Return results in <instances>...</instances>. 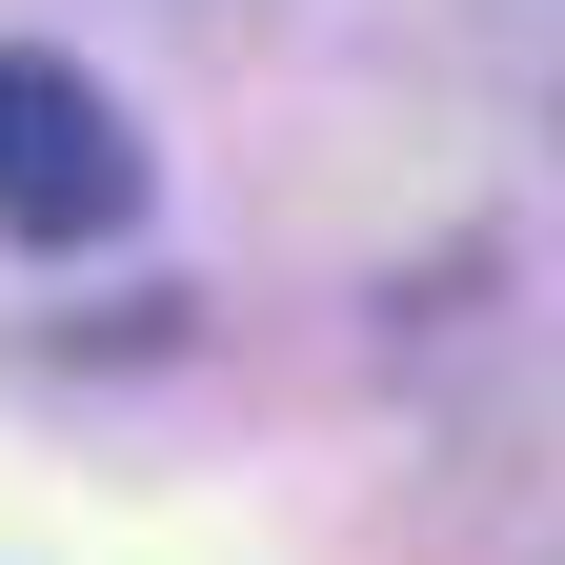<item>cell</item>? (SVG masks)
I'll use <instances>...</instances> for the list:
<instances>
[{"instance_id": "1", "label": "cell", "mask_w": 565, "mask_h": 565, "mask_svg": "<svg viewBox=\"0 0 565 565\" xmlns=\"http://www.w3.org/2000/svg\"><path fill=\"white\" fill-rule=\"evenodd\" d=\"M141 223V141L61 41H0V243H121Z\"/></svg>"}]
</instances>
